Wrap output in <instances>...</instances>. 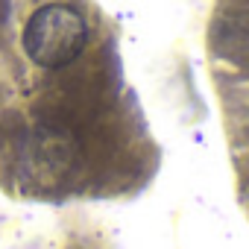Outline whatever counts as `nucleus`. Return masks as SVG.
Here are the masks:
<instances>
[{"instance_id":"obj_1","label":"nucleus","mask_w":249,"mask_h":249,"mask_svg":"<svg viewBox=\"0 0 249 249\" xmlns=\"http://www.w3.org/2000/svg\"><path fill=\"white\" fill-rule=\"evenodd\" d=\"M88 41V27L82 15L62 3L41 6L24 27V50L41 68L71 65Z\"/></svg>"},{"instance_id":"obj_2","label":"nucleus","mask_w":249,"mask_h":249,"mask_svg":"<svg viewBox=\"0 0 249 249\" xmlns=\"http://www.w3.org/2000/svg\"><path fill=\"white\" fill-rule=\"evenodd\" d=\"M21 164L30 179L53 182L73 161V144L59 129H36L21 147Z\"/></svg>"},{"instance_id":"obj_3","label":"nucleus","mask_w":249,"mask_h":249,"mask_svg":"<svg viewBox=\"0 0 249 249\" xmlns=\"http://www.w3.org/2000/svg\"><path fill=\"white\" fill-rule=\"evenodd\" d=\"M6 12H9V0H0V24H3Z\"/></svg>"}]
</instances>
